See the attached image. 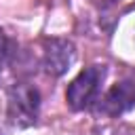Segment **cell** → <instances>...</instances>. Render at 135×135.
<instances>
[{
	"instance_id": "obj_1",
	"label": "cell",
	"mask_w": 135,
	"mask_h": 135,
	"mask_svg": "<svg viewBox=\"0 0 135 135\" xmlns=\"http://www.w3.org/2000/svg\"><path fill=\"white\" fill-rule=\"evenodd\" d=\"M40 110V93L30 84H15L6 95V114L11 124L30 127L36 122Z\"/></svg>"
},
{
	"instance_id": "obj_2",
	"label": "cell",
	"mask_w": 135,
	"mask_h": 135,
	"mask_svg": "<svg viewBox=\"0 0 135 135\" xmlns=\"http://www.w3.org/2000/svg\"><path fill=\"white\" fill-rule=\"evenodd\" d=\"M103 68L101 65H91L86 70H82L68 86V93H65V99L70 103L72 110H84L97 95L99 91V84L103 80Z\"/></svg>"
},
{
	"instance_id": "obj_3",
	"label": "cell",
	"mask_w": 135,
	"mask_h": 135,
	"mask_svg": "<svg viewBox=\"0 0 135 135\" xmlns=\"http://www.w3.org/2000/svg\"><path fill=\"white\" fill-rule=\"evenodd\" d=\"M74 57H76V51H74L72 42L53 38L44 46V61L42 63H44V70L51 76H61L74 63Z\"/></svg>"
},
{
	"instance_id": "obj_4",
	"label": "cell",
	"mask_w": 135,
	"mask_h": 135,
	"mask_svg": "<svg viewBox=\"0 0 135 135\" xmlns=\"http://www.w3.org/2000/svg\"><path fill=\"white\" fill-rule=\"evenodd\" d=\"M135 103V86L131 82H120L112 86L103 99V112L108 114H122Z\"/></svg>"
},
{
	"instance_id": "obj_5",
	"label": "cell",
	"mask_w": 135,
	"mask_h": 135,
	"mask_svg": "<svg viewBox=\"0 0 135 135\" xmlns=\"http://www.w3.org/2000/svg\"><path fill=\"white\" fill-rule=\"evenodd\" d=\"M8 55H11V42H8L6 34L0 30V70H2V65L6 63Z\"/></svg>"
}]
</instances>
